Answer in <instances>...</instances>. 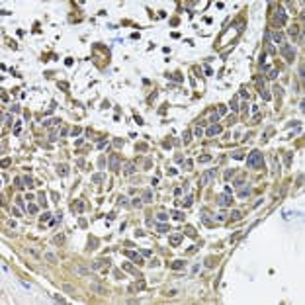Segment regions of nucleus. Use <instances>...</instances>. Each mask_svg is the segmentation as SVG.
<instances>
[{"label": "nucleus", "mask_w": 305, "mask_h": 305, "mask_svg": "<svg viewBox=\"0 0 305 305\" xmlns=\"http://www.w3.org/2000/svg\"><path fill=\"white\" fill-rule=\"evenodd\" d=\"M247 166L248 168H260L262 166V153L260 151H252L247 157Z\"/></svg>", "instance_id": "f257e3e1"}, {"label": "nucleus", "mask_w": 305, "mask_h": 305, "mask_svg": "<svg viewBox=\"0 0 305 305\" xmlns=\"http://www.w3.org/2000/svg\"><path fill=\"white\" fill-rule=\"evenodd\" d=\"M20 284H22V286H24V288H26V289H29V288H31V286H29V284L26 282V280H22V282H20Z\"/></svg>", "instance_id": "603ef678"}, {"label": "nucleus", "mask_w": 305, "mask_h": 305, "mask_svg": "<svg viewBox=\"0 0 305 305\" xmlns=\"http://www.w3.org/2000/svg\"><path fill=\"white\" fill-rule=\"evenodd\" d=\"M233 172H235L233 168H231V170H227V172H225V180H229V178H231V176H233Z\"/></svg>", "instance_id": "c03bdc74"}, {"label": "nucleus", "mask_w": 305, "mask_h": 305, "mask_svg": "<svg viewBox=\"0 0 305 305\" xmlns=\"http://www.w3.org/2000/svg\"><path fill=\"white\" fill-rule=\"evenodd\" d=\"M282 53H284V57L288 59V61H293V57H295V51H293V47L289 43H284L282 45Z\"/></svg>", "instance_id": "20e7f679"}, {"label": "nucleus", "mask_w": 305, "mask_h": 305, "mask_svg": "<svg viewBox=\"0 0 305 305\" xmlns=\"http://www.w3.org/2000/svg\"><path fill=\"white\" fill-rule=\"evenodd\" d=\"M57 172L61 174V176H67V174H69V166H67V164H61V166L57 168Z\"/></svg>", "instance_id": "2eb2a0df"}, {"label": "nucleus", "mask_w": 305, "mask_h": 305, "mask_svg": "<svg viewBox=\"0 0 305 305\" xmlns=\"http://www.w3.org/2000/svg\"><path fill=\"white\" fill-rule=\"evenodd\" d=\"M219 133H221V125H217V123L209 125V127H207V131H206L207 137H215V135H219Z\"/></svg>", "instance_id": "39448f33"}, {"label": "nucleus", "mask_w": 305, "mask_h": 305, "mask_svg": "<svg viewBox=\"0 0 305 305\" xmlns=\"http://www.w3.org/2000/svg\"><path fill=\"white\" fill-rule=\"evenodd\" d=\"M276 22L280 24V26H284V24L288 22V16H286V12H284L282 8H278V10H276Z\"/></svg>", "instance_id": "423d86ee"}, {"label": "nucleus", "mask_w": 305, "mask_h": 305, "mask_svg": "<svg viewBox=\"0 0 305 305\" xmlns=\"http://www.w3.org/2000/svg\"><path fill=\"white\" fill-rule=\"evenodd\" d=\"M248 194H251V188H243V186H241V192H239V198H247Z\"/></svg>", "instance_id": "a211bd4d"}, {"label": "nucleus", "mask_w": 305, "mask_h": 305, "mask_svg": "<svg viewBox=\"0 0 305 305\" xmlns=\"http://www.w3.org/2000/svg\"><path fill=\"white\" fill-rule=\"evenodd\" d=\"M225 112H227V108H225V106H219V112H217L219 116H221V113H225Z\"/></svg>", "instance_id": "3c124183"}, {"label": "nucleus", "mask_w": 305, "mask_h": 305, "mask_svg": "<svg viewBox=\"0 0 305 305\" xmlns=\"http://www.w3.org/2000/svg\"><path fill=\"white\" fill-rule=\"evenodd\" d=\"M233 202H235V199H233V194H227V192L221 194V196L217 198V206H219V207H227V206H231Z\"/></svg>", "instance_id": "f03ea898"}, {"label": "nucleus", "mask_w": 305, "mask_h": 305, "mask_svg": "<svg viewBox=\"0 0 305 305\" xmlns=\"http://www.w3.org/2000/svg\"><path fill=\"white\" fill-rule=\"evenodd\" d=\"M49 217H51V213H43V215H41V221H49Z\"/></svg>", "instance_id": "09e8293b"}, {"label": "nucleus", "mask_w": 305, "mask_h": 305, "mask_svg": "<svg viewBox=\"0 0 305 305\" xmlns=\"http://www.w3.org/2000/svg\"><path fill=\"white\" fill-rule=\"evenodd\" d=\"M106 264H108V260H104V258H100V260H96V262L92 264V268H94V270H98V268H104V266H106Z\"/></svg>", "instance_id": "ddd939ff"}, {"label": "nucleus", "mask_w": 305, "mask_h": 305, "mask_svg": "<svg viewBox=\"0 0 305 305\" xmlns=\"http://www.w3.org/2000/svg\"><path fill=\"white\" fill-rule=\"evenodd\" d=\"M20 129H22V123H16V127H14V133L20 135Z\"/></svg>", "instance_id": "a18cd8bd"}, {"label": "nucleus", "mask_w": 305, "mask_h": 305, "mask_svg": "<svg viewBox=\"0 0 305 305\" xmlns=\"http://www.w3.org/2000/svg\"><path fill=\"white\" fill-rule=\"evenodd\" d=\"M129 258H131L133 262H137V264H143V258H141V254H137V252H133V251H127L125 252Z\"/></svg>", "instance_id": "6e6552de"}, {"label": "nucleus", "mask_w": 305, "mask_h": 305, "mask_svg": "<svg viewBox=\"0 0 305 305\" xmlns=\"http://www.w3.org/2000/svg\"><path fill=\"white\" fill-rule=\"evenodd\" d=\"M158 221H168V215H166V213H158Z\"/></svg>", "instance_id": "f704fd0d"}, {"label": "nucleus", "mask_w": 305, "mask_h": 305, "mask_svg": "<svg viewBox=\"0 0 305 305\" xmlns=\"http://www.w3.org/2000/svg\"><path fill=\"white\" fill-rule=\"evenodd\" d=\"M135 172H137L135 164H133V162H127V166H125V174H127V176H131V174H135Z\"/></svg>", "instance_id": "f8f14e48"}, {"label": "nucleus", "mask_w": 305, "mask_h": 305, "mask_svg": "<svg viewBox=\"0 0 305 305\" xmlns=\"http://www.w3.org/2000/svg\"><path fill=\"white\" fill-rule=\"evenodd\" d=\"M172 215H174V219H176V221H184V213H182V211H174Z\"/></svg>", "instance_id": "4be33fe9"}, {"label": "nucleus", "mask_w": 305, "mask_h": 305, "mask_svg": "<svg viewBox=\"0 0 305 305\" xmlns=\"http://www.w3.org/2000/svg\"><path fill=\"white\" fill-rule=\"evenodd\" d=\"M297 213H293V211H286L284 213V219H292V217H295Z\"/></svg>", "instance_id": "7c9ffc66"}, {"label": "nucleus", "mask_w": 305, "mask_h": 305, "mask_svg": "<svg viewBox=\"0 0 305 305\" xmlns=\"http://www.w3.org/2000/svg\"><path fill=\"white\" fill-rule=\"evenodd\" d=\"M170 243L174 244V247H178V244L182 243V237H180V235H172V237H170Z\"/></svg>", "instance_id": "dca6fc26"}, {"label": "nucleus", "mask_w": 305, "mask_h": 305, "mask_svg": "<svg viewBox=\"0 0 305 305\" xmlns=\"http://www.w3.org/2000/svg\"><path fill=\"white\" fill-rule=\"evenodd\" d=\"M243 217V213L241 211H237V209H235V211H231V219H233V221H237V219H241Z\"/></svg>", "instance_id": "412c9836"}, {"label": "nucleus", "mask_w": 305, "mask_h": 305, "mask_svg": "<svg viewBox=\"0 0 305 305\" xmlns=\"http://www.w3.org/2000/svg\"><path fill=\"white\" fill-rule=\"evenodd\" d=\"M186 233L190 235V237H194V235H196V233H194V229H192V227H186Z\"/></svg>", "instance_id": "8fccbe9b"}, {"label": "nucleus", "mask_w": 305, "mask_h": 305, "mask_svg": "<svg viewBox=\"0 0 305 305\" xmlns=\"http://www.w3.org/2000/svg\"><path fill=\"white\" fill-rule=\"evenodd\" d=\"M231 110H233V112H237V110H239V102H237V98H233V100H231Z\"/></svg>", "instance_id": "cd10ccee"}, {"label": "nucleus", "mask_w": 305, "mask_h": 305, "mask_svg": "<svg viewBox=\"0 0 305 305\" xmlns=\"http://www.w3.org/2000/svg\"><path fill=\"white\" fill-rule=\"evenodd\" d=\"M215 219H217L219 223H223L225 219H227V213H223V211H221V213H217V215H215Z\"/></svg>", "instance_id": "5701e85b"}, {"label": "nucleus", "mask_w": 305, "mask_h": 305, "mask_svg": "<svg viewBox=\"0 0 305 305\" xmlns=\"http://www.w3.org/2000/svg\"><path fill=\"white\" fill-rule=\"evenodd\" d=\"M289 35H292V37H295V35H297V28H295V26L289 28Z\"/></svg>", "instance_id": "4c0bfd02"}, {"label": "nucleus", "mask_w": 305, "mask_h": 305, "mask_svg": "<svg viewBox=\"0 0 305 305\" xmlns=\"http://www.w3.org/2000/svg\"><path fill=\"white\" fill-rule=\"evenodd\" d=\"M63 289H65V292H67V293H74V289H72L71 286H63Z\"/></svg>", "instance_id": "49530a36"}, {"label": "nucleus", "mask_w": 305, "mask_h": 305, "mask_svg": "<svg viewBox=\"0 0 305 305\" xmlns=\"http://www.w3.org/2000/svg\"><path fill=\"white\" fill-rule=\"evenodd\" d=\"M198 161L199 162H209V161H211V157H209V154H202V157H198Z\"/></svg>", "instance_id": "b1692460"}, {"label": "nucleus", "mask_w": 305, "mask_h": 305, "mask_svg": "<svg viewBox=\"0 0 305 305\" xmlns=\"http://www.w3.org/2000/svg\"><path fill=\"white\" fill-rule=\"evenodd\" d=\"M117 203H119V206H127V199L123 198V196H119L117 198Z\"/></svg>", "instance_id": "72a5a7b5"}, {"label": "nucleus", "mask_w": 305, "mask_h": 305, "mask_svg": "<svg viewBox=\"0 0 305 305\" xmlns=\"http://www.w3.org/2000/svg\"><path fill=\"white\" fill-rule=\"evenodd\" d=\"M272 39H274V43H278V45H280V47L284 45V35H282L280 31H276V33H274V35H272Z\"/></svg>", "instance_id": "9b49d317"}, {"label": "nucleus", "mask_w": 305, "mask_h": 305, "mask_svg": "<svg viewBox=\"0 0 305 305\" xmlns=\"http://www.w3.org/2000/svg\"><path fill=\"white\" fill-rule=\"evenodd\" d=\"M45 258H47L49 262H57V256H55L53 252H47V254H45Z\"/></svg>", "instance_id": "a878e982"}, {"label": "nucleus", "mask_w": 305, "mask_h": 305, "mask_svg": "<svg viewBox=\"0 0 305 305\" xmlns=\"http://www.w3.org/2000/svg\"><path fill=\"white\" fill-rule=\"evenodd\" d=\"M217 119H219V113H213V116H211V117H209V121H213V123H215V121H217Z\"/></svg>", "instance_id": "de8ad7c7"}, {"label": "nucleus", "mask_w": 305, "mask_h": 305, "mask_svg": "<svg viewBox=\"0 0 305 305\" xmlns=\"http://www.w3.org/2000/svg\"><path fill=\"white\" fill-rule=\"evenodd\" d=\"M76 272H78V274H90V270H88V268H82V266H78V268H76Z\"/></svg>", "instance_id": "473e14b6"}, {"label": "nucleus", "mask_w": 305, "mask_h": 305, "mask_svg": "<svg viewBox=\"0 0 305 305\" xmlns=\"http://www.w3.org/2000/svg\"><path fill=\"white\" fill-rule=\"evenodd\" d=\"M215 168H211V170H207V172H203L202 176H199V184L202 186H207V184H211V180L215 178Z\"/></svg>", "instance_id": "7ed1b4c3"}, {"label": "nucleus", "mask_w": 305, "mask_h": 305, "mask_svg": "<svg viewBox=\"0 0 305 305\" xmlns=\"http://www.w3.org/2000/svg\"><path fill=\"white\" fill-rule=\"evenodd\" d=\"M260 96L264 98V100H270L272 96H270V92H266V90H260Z\"/></svg>", "instance_id": "2f4dec72"}, {"label": "nucleus", "mask_w": 305, "mask_h": 305, "mask_svg": "<svg viewBox=\"0 0 305 305\" xmlns=\"http://www.w3.org/2000/svg\"><path fill=\"white\" fill-rule=\"evenodd\" d=\"M24 180V184H26V186L28 188H33V186H35V184H33V180L31 178H29V176H26V178H22Z\"/></svg>", "instance_id": "aec40b11"}, {"label": "nucleus", "mask_w": 305, "mask_h": 305, "mask_svg": "<svg viewBox=\"0 0 305 305\" xmlns=\"http://www.w3.org/2000/svg\"><path fill=\"white\" fill-rule=\"evenodd\" d=\"M92 180H94V182H102V180H104V174H94Z\"/></svg>", "instance_id": "c756f323"}, {"label": "nucleus", "mask_w": 305, "mask_h": 305, "mask_svg": "<svg viewBox=\"0 0 305 305\" xmlns=\"http://www.w3.org/2000/svg\"><path fill=\"white\" fill-rule=\"evenodd\" d=\"M203 71H206V74H213V71H211L209 65H203Z\"/></svg>", "instance_id": "58836bf2"}, {"label": "nucleus", "mask_w": 305, "mask_h": 305, "mask_svg": "<svg viewBox=\"0 0 305 305\" xmlns=\"http://www.w3.org/2000/svg\"><path fill=\"white\" fill-rule=\"evenodd\" d=\"M231 157H233V158H237V161H241V158H244V154H243V153H233Z\"/></svg>", "instance_id": "c9c22d12"}, {"label": "nucleus", "mask_w": 305, "mask_h": 305, "mask_svg": "<svg viewBox=\"0 0 305 305\" xmlns=\"http://www.w3.org/2000/svg\"><path fill=\"white\" fill-rule=\"evenodd\" d=\"M131 206H133V207H141V206H143V199H139V198H135V199H133V202H131Z\"/></svg>", "instance_id": "393cba45"}, {"label": "nucleus", "mask_w": 305, "mask_h": 305, "mask_svg": "<svg viewBox=\"0 0 305 305\" xmlns=\"http://www.w3.org/2000/svg\"><path fill=\"white\" fill-rule=\"evenodd\" d=\"M141 199H143V202H147V203H149V202H153V190H151V188H147V190L143 192V198H141Z\"/></svg>", "instance_id": "9d476101"}, {"label": "nucleus", "mask_w": 305, "mask_h": 305, "mask_svg": "<svg viewBox=\"0 0 305 305\" xmlns=\"http://www.w3.org/2000/svg\"><path fill=\"white\" fill-rule=\"evenodd\" d=\"M274 90H276V94H278V96H282V94H284V92H282V88H280V86H276Z\"/></svg>", "instance_id": "5fc2aeb1"}, {"label": "nucleus", "mask_w": 305, "mask_h": 305, "mask_svg": "<svg viewBox=\"0 0 305 305\" xmlns=\"http://www.w3.org/2000/svg\"><path fill=\"white\" fill-rule=\"evenodd\" d=\"M90 289H92V292H98V293H106V289L102 286H98V284H90Z\"/></svg>", "instance_id": "4468645a"}, {"label": "nucleus", "mask_w": 305, "mask_h": 305, "mask_svg": "<svg viewBox=\"0 0 305 305\" xmlns=\"http://www.w3.org/2000/svg\"><path fill=\"white\" fill-rule=\"evenodd\" d=\"M166 231H168L166 225H158V233H166Z\"/></svg>", "instance_id": "ea45409f"}, {"label": "nucleus", "mask_w": 305, "mask_h": 305, "mask_svg": "<svg viewBox=\"0 0 305 305\" xmlns=\"http://www.w3.org/2000/svg\"><path fill=\"white\" fill-rule=\"evenodd\" d=\"M76 209H78V211H82V209H84V203H82V202H78V206H76Z\"/></svg>", "instance_id": "6e6d98bb"}, {"label": "nucleus", "mask_w": 305, "mask_h": 305, "mask_svg": "<svg viewBox=\"0 0 305 305\" xmlns=\"http://www.w3.org/2000/svg\"><path fill=\"white\" fill-rule=\"evenodd\" d=\"M278 76V71L276 69H268V78H276Z\"/></svg>", "instance_id": "bb28decb"}, {"label": "nucleus", "mask_w": 305, "mask_h": 305, "mask_svg": "<svg viewBox=\"0 0 305 305\" xmlns=\"http://www.w3.org/2000/svg\"><path fill=\"white\" fill-rule=\"evenodd\" d=\"M53 243H55V244H61V243H63V237H61V235H59V237H55Z\"/></svg>", "instance_id": "79ce46f5"}, {"label": "nucleus", "mask_w": 305, "mask_h": 305, "mask_svg": "<svg viewBox=\"0 0 305 305\" xmlns=\"http://www.w3.org/2000/svg\"><path fill=\"white\" fill-rule=\"evenodd\" d=\"M12 213H14V215H18V217H20V209H18V207H12Z\"/></svg>", "instance_id": "864d4df0"}, {"label": "nucleus", "mask_w": 305, "mask_h": 305, "mask_svg": "<svg viewBox=\"0 0 305 305\" xmlns=\"http://www.w3.org/2000/svg\"><path fill=\"white\" fill-rule=\"evenodd\" d=\"M184 206H186V207H190V206H192V196H188V198H186V202H184Z\"/></svg>", "instance_id": "37998d69"}, {"label": "nucleus", "mask_w": 305, "mask_h": 305, "mask_svg": "<svg viewBox=\"0 0 305 305\" xmlns=\"http://www.w3.org/2000/svg\"><path fill=\"white\" fill-rule=\"evenodd\" d=\"M123 268H125L127 272H131L133 276H137V278H143V276H141V272H137V268H133V266H131L129 262H125V264H123Z\"/></svg>", "instance_id": "1a4fd4ad"}, {"label": "nucleus", "mask_w": 305, "mask_h": 305, "mask_svg": "<svg viewBox=\"0 0 305 305\" xmlns=\"http://www.w3.org/2000/svg\"><path fill=\"white\" fill-rule=\"evenodd\" d=\"M194 133H196V137H202V135H203V129H202V127L198 125V127H196V131H194Z\"/></svg>", "instance_id": "e433bc0d"}, {"label": "nucleus", "mask_w": 305, "mask_h": 305, "mask_svg": "<svg viewBox=\"0 0 305 305\" xmlns=\"http://www.w3.org/2000/svg\"><path fill=\"white\" fill-rule=\"evenodd\" d=\"M96 239H90V241H88V244H90V248H96Z\"/></svg>", "instance_id": "a19ab883"}, {"label": "nucleus", "mask_w": 305, "mask_h": 305, "mask_svg": "<svg viewBox=\"0 0 305 305\" xmlns=\"http://www.w3.org/2000/svg\"><path fill=\"white\" fill-rule=\"evenodd\" d=\"M110 168H112L113 172L119 170V157L117 154H112V157H110Z\"/></svg>", "instance_id": "0eeeda50"}, {"label": "nucleus", "mask_w": 305, "mask_h": 305, "mask_svg": "<svg viewBox=\"0 0 305 305\" xmlns=\"http://www.w3.org/2000/svg\"><path fill=\"white\" fill-rule=\"evenodd\" d=\"M184 266H186V262H182V260H174V262H172V268H174V270H182Z\"/></svg>", "instance_id": "f3484780"}, {"label": "nucleus", "mask_w": 305, "mask_h": 305, "mask_svg": "<svg viewBox=\"0 0 305 305\" xmlns=\"http://www.w3.org/2000/svg\"><path fill=\"white\" fill-rule=\"evenodd\" d=\"M28 211L31 213V215H33V213H37V206H33V203H29V206H28Z\"/></svg>", "instance_id": "c85d7f7f"}, {"label": "nucleus", "mask_w": 305, "mask_h": 305, "mask_svg": "<svg viewBox=\"0 0 305 305\" xmlns=\"http://www.w3.org/2000/svg\"><path fill=\"white\" fill-rule=\"evenodd\" d=\"M59 119H47V121H43V127H51V125H57Z\"/></svg>", "instance_id": "6ab92c4d"}]
</instances>
